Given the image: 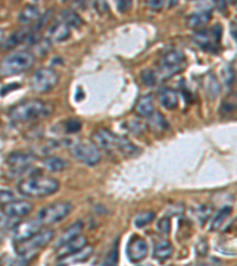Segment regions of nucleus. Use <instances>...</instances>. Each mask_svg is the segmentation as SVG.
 I'll return each mask as SVG.
<instances>
[{
    "instance_id": "29",
    "label": "nucleus",
    "mask_w": 237,
    "mask_h": 266,
    "mask_svg": "<svg viewBox=\"0 0 237 266\" xmlns=\"http://www.w3.org/2000/svg\"><path fill=\"white\" fill-rule=\"evenodd\" d=\"M148 121H150V125L154 130H165V129L167 128V121H166L164 116L158 111H154L152 116L148 117Z\"/></svg>"
},
{
    "instance_id": "18",
    "label": "nucleus",
    "mask_w": 237,
    "mask_h": 266,
    "mask_svg": "<svg viewBox=\"0 0 237 266\" xmlns=\"http://www.w3.org/2000/svg\"><path fill=\"white\" fill-rule=\"evenodd\" d=\"M212 18V13L210 10H203V11L192 13L191 16L188 17V26L191 29H198L208 24Z\"/></svg>"
},
{
    "instance_id": "19",
    "label": "nucleus",
    "mask_w": 237,
    "mask_h": 266,
    "mask_svg": "<svg viewBox=\"0 0 237 266\" xmlns=\"http://www.w3.org/2000/svg\"><path fill=\"white\" fill-rule=\"evenodd\" d=\"M30 31H31V29H29V27H23V29L17 30V31L13 32L9 38H6L4 46L3 47H4L5 50L15 49V47L19 45V44L25 42L26 38H28Z\"/></svg>"
},
{
    "instance_id": "16",
    "label": "nucleus",
    "mask_w": 237,
    "mask_h": 266,
    "mask_svg": "<svg viewBox=\"0 0 237 266\" xmlns=\"http://www.w3.org/2000/svg\"><path fill=\"white\" fill-rule=\"evenodd\" d=\"M87 246V238L83 235H79V237L74 238L73 240H70L69 243L64 244L63 246L57 248V258L62 259L68 255L76 253Z\"/></svg>"
},
{
    "instance_id": "12",
    "label": "nucleus",
    "mask_w": 237,
    "mask_h": 266,
    "mask_svg": "<svg viewBox=\"0 0 237 266\" xmlns=\"http://www.w3.org/2000/svg\"><path fill=\"white\" fill-rule=\"evenodd\" d=\"M40 225L37 220H26L16 225L13 228V240L17 244L29 240L33 235L40 232Z\"/></svg>"
},
{
    "instance_id": "30",
    "label": "nucleus",
    "mask_w": 237,
    "mask_h": 266,
    "mask_svg": "<svg viewBox=\"0 0 237 266\" xmlns=\"http://www.w3.org/2000/svg\"><path fill=\"white\" fill-rule=\"evenodd\" d=\"M118 264V240H116L109 251V253L107 254V257L104 258V260L101 266H117Z\"/></svg>"
},
{
    "instance_id": "39",
    "label": "nucleus",
    "mask_w": 237,
    "mask_h": 266,
    "mask_svg": "<svg viewBox=\"0 0 237 266\" xmlns=\"http://www.w3.org/2000/svg\"><path fill=\"white\" fill-rule=\"evenodd\" d=\"M223 76H224V82H225L226 87L230 88V85H231L233 82V78H235V73H233V69H231L230 66L225 68L224 71H223Z\"/></svg>"
},
{
    "instance_id": "3",
    "label": "nucleus",
    "mask_w": 237,
    "mask_h": 266,
    "mask_svg": "<svg viewBox=\"0 0 237 266\" xmlns=\"http://www.w3.org/2000/svg\"><path fill=\"white\" fill-rule=\"evenodd\" d=\"M35 62L36 57L31 51H16L0 60V77L16 76V75L25 73L31 69Z\"/></svg>"
},
{
    "instance_id": "14",
    "label": "nucleus",
    "mask_w": 237,
    "mask_h": 266,
    "mask_svg": "<svg viewBox=\"0 0 237 266\" xmlns=\"http://www.w3.org/2000/svg\"><path fill=\"white\" fill-rule=\"evenodd\" d=\"M3 213L9 218H23L32 212L33 206L31 203L25 200H15L12 203L2 206Z\"/></svg>"
},
{
    "instance_id": "11",
    "label": "nucleus",
    "mask_w": 237,
    "mask_h": 266,
    "mask_svg": "<svg viewBox=\"0 0 237 266\" xmlns=\"http://www.w3.org/2000/svg\"><path fill=\"white\" fill-rule=\"evenodd\" d=\"M118 141H120V136H116L108 129H99L93 135L94 145L106 152L117 151Z\"/></svg>"
},
{
    "instance_id": "37",
    "label": "nucleus",
    "mask_w": 237,
    "mask_h": 266,
    "mask_svg": "<svg viewBox=\"0 0 237 266\" xmlns=\"http://www.w3.org/2000/svg\"><path fill=\"white\" fill-rule=\"evenodd\" d=\"M33 254H19V257L15 259L10 266H29Z\"/></svg>"
},
{
    "instance_id": "5",
    "label": "nucleus",
    "mask_w": 237,
    "mask_h": 266,
    "mask_svg": "<svg viewBox=\"0 0 237 266\" xmlns=\"http://www.w3.org/2000/svg\"><path fill=\"white\" fill-rule=\"evenodd\" d=\"M222 27L216 25L208 30H198L194 35V42L202 50L208 52L217 53L221 50Z\"/></svg>"
},
{
    "instance_id": "4",
    "label": "nucleus",
    "mask_w": 237,
    "mask_h": 266,
    "mask_svg": "<svg viewBox=\"0 0 237 266\" xmlns=\"http://www.w3.org/2000/svg\"><path fill=\"white\" fill-rule=\"evenodd\" d=\"M73 211V205L68 201H58L43 207L37 214V221L40 226H49V225L60 223L64 218H67Z\"/></svg>"
},
{
    "instance_id": "43",
    "label": "nucleus",
    "mask_w": 237,
    "mask_h": 266,
    "mask_svg": "<svg viewBox=\"0 0 237 266\" xmlns=\"http://www.w3.org/2000/svg\"><path fill=\"white\" fill-rule=\"evenodd\" d=\"M230 32H231V36L233 37L237 40V20H233L231 23V25H230Z\"/></svg>"
},
{
    "instance_id": "31",
    "label": "nucleus",
    "mask_w": 237,
    "mask_h": 266,
    "mask_svg": "<svg viewBox=\"0 0 237 266\" xmlns=\"http://www.w3.org/2000/svg\"><path fill=\"white\" fill-rule=\"evenodd\" d=\"M154 219H155V214L153 212H145L139 214V216L135 218L134 225L138 228H142L147 226V225H150Z\"/></svg>"
},
{
    "instance_id": "25",
    "label": "nucleus",
    "mask_w": 237,
    "mask_h": 266,
    "mask_svg": "<svg viewBox=\"0 0 237 266\" xmlns=\"http://www.w3.org/2000/svg\"><path fill=\"white\" fill-rule=\"evenodd\" d=\"M43 165L45 166L46 169L50 172H62L68 167V162L62 158L58 156H47L43 160Z\"/></svg>"
},
{
    "instance_id": "1",
    "label": "nucleus",
    "mask_w": 237,
    "mask_h": 266,
    "mask_svg": "<svg viewBox=\"0 0 237 266\" xmlns=\"http://www.w3.org/2000/svg\"><path fill=\"white\" fill-rule=\"evenodd\" d=\"M60 189V182L50 176L36 174L22 180L18 190L29 197H45L55 194Z\"/></svg>"
},
{
    "instance_id": "20",
    "label": "nucleus",
    "mask_w": 237,
    "mask_h": 266,
    "mask_svg": "<svg viewBox=\"0 0 237 266\" xmlns=\"http://www.w3.org/2000/svg\"><path fill=\"white\" fill-rule=\"evenodd\" d=\"M40 17L39 9L36 5H25L19 13V23L22 25H29L33 22H37Z\"/></svg>"
},
{
    "instance_id": "10",
    "label": "nucleus",
    "mask_w": 237,
    "mask_h": 266,
    "mask_svg": "<svg viewBox=\"0 0 237 266\" xmlns=\"http://www.w3.org/2000/svg\"><path fill=\"white\" fill-rule=\"evenodd\" d=\"M36 161V156L30 154V153L16 152L6 159V165H8L10 173H12L13 176L20 175V174L26 173L31 168L33 163Z\"/></svg>"
},
{
    "instance_id": "28",
    "label": "nucleus",
    "mask_w": 237,
    "mask_h": 266,
    "mask_svg": "<svg viewBox=\"0 0 237 266\" xmlns=\"http://www.w3.org/2000/svg\"><path fill=\"white\" fill-rule=\"evenodd\" d=\"M62 22L69 27H77L82 24V19L76 12L71 11V10H66L62 13Z\"/></svg>"
},
{
    "instance_id": "8",
    "label": "nucleus",
    "mask_w": 237,
    "mask_h": 266,
    "mask_svg": "<svg viewBox=\"0 0 237 266\" xmlns=\"http://www.w3.org/2000/svg\"><path fill=\"white\" fill-rule=\"evenodd\" d=\"M55 237V232L52 230H44L39 233L33 235L29 240L23 241V243L17 244L16 251L18 254H33L37 253V251L42 250L50 243Z\"/></svg>"
},
{
    "instance_id": "6",
    "label": "nucleus",
    "mask_w": 237,
    "mask_h": 266,
    "mask_svg": "<svg viewBox=\"0 0 237 266\" xmlns=\"http://www.w3.org/2000/svg\"><path fill=\"white\" fill-rule=\"evenodd\" d=\"M185 66V56L181 51L171 50L167 51L161 57L159 63V71L162 78H170L174 74L181 73Z\"/></svg>"
},
{
    "instance_id": "38",
    "label": "nucleus",
    "mask_w": 237,
    "mask_h": 266,
    "mask_svg": "<svg viewBox=\"0 0 237 266\" xmlns=\"http://www.w3.org/2000/svg\"><path fill=\"white\" fill-rule=\"evenodd\" d=\"M210 214H211V209L204 205V206H201L197 210V219L201 221V224H204L205 221L208 220Z\"/></svg>"
},
{
    "instance_id": "17",
    "label": "nucleus",
    "mask_w": 237,
    "mask_h": 266,
    "mask_svg": "<svg viewBox=\"0 0 237 266\" xmlns=\"http://www.w3.org/2000/svg\"><path fill=\"white\" fill-rule=\"evenodd\" d=\"M91 253H93V247L86 246L81 251L76 252V253L70 254V255H68V257L60 259L57 266H70L73 264H77V262H83L89 259Z\"/></svg>"
},
{
    "instance_id": "24",
    "label": "nucleus",
    "mask_w": 237,
    "mask_h": 266,
    "mask_svg": "<svg viewBox=\"0 0 237 266\" xmlns=\"http://www.w3.org/2000/svg\"><path fill=\"white\" fill-rule=\"evenodd\" d=\"M137 112L142 117H150L152 114L154 112V105H153V100L150 95H146V96H142L140 100H139L137 104Z\"/></svg>"
},
{
    "instance_id": "44",
    "label": "nucleus",
    "mask_w": 237,
    "mask_h": 266,
    "mask_svg": "<svg viewBox=\"0 0 237 266\" xmlns=\"http://www.w3.org/2000/svg\"><path fill=\"white\" fill-rule=\"evenodd\" d=\"M5 32H4V30L2 29V27H0V49H2L3 46H4V43H5Z\"/></svg>"
},
{
    "instance_id": "2",
    "label": "nucleus",
    "mask_w": 237,
    "mask_h": 266,
    "mask_svg": "<svg viewBox=\"0 0 237 266\" xmlns=\"http://www.w3.org/2000/svg\"><path fill=\"white\" fill-rule=\"evenodd\" d=\"M52 108L46 102L40 100H28L16 104L9 111V116L15 122L35 121L47 117L51 114Z\"/></svg>"
},
{
    "instance_id": "23",
    "label": "nucleus",
    "mask_w": 237,
    "mask_h": 266,
    "mask_svg": "<svg viewBox=\"0 0 237 266\" xmlns=\"http://www.w3.org/2000/svg\"><path fill=\"white\" fill-rule=\"evenodd\" d=\"M160 103L168 110H174L178 107V95L172 89H164L160 93Z\"/></svg>"
},
{
    "instance_id": "40",
    "label": "nucleus",
    "mask_w": 237,
    "mask_h": 266,
    "mask_svg": "<svg viewBox=\"0 0 237 266\" xmlns=\"http://www.w3.org/2000/svg\"><path fill=\"white\" fill-rule=\"evenodd\" d=\"M116 6H117L118 11L125 13V12H127L128 10H130V8L132 6V3L131 2H126V0H123V2H118L117 4H116Z\"/></svg>"
},
{
    "instance_id": "35",
    "label": "nucleus",
    "mask_w": 237,
    "mask_h": 266,
    "mask_svg": "<svg viewBox=\"0 0 237 266\" xmlns=\"http://www.w3.org/2000/svg\"><path fill=\"white\" fill-rule=\"evenodd\" d=\"M64 127H66V131L68 134H75V132L81 130L82 124H81V122L77 120H69L66 122Z\"/></svg>"
},
{
    "instance_id": "26",
    "label": "nucleus",
    "mask_w": 237,
    "mask_h": 266,
    "mask_svg": "<svg viewBox=\"0 0 237 266\" xmlns=\"http://www.w3.org/2000/svg\"><path fill=\"white\" fill-rule=\"evenodd\" d=\"M231 211L232 209L230 206H225L221 209V211L216 214L215 218L212 219V224H211V228H210V231H217L218 228L222 227V225L224 224V221L228 219V217L231 214Z\"/></svg>"
},
{
    "instance_id": "41",
    "label": "nucleus",
    "mask_w": 237,
    "mask_h": 266,
    "mask_svg": "<svg viewBox=\"0 0 237 266\" xmlns=\"http://www.w3.org/2000/svg\"><path fill=\"white\" fill-rule=\"evenodd\" d=\"M165 5V3L162 2V0H152V2H148L147 3V6L148 8H151V9H153V10H160L162 9V6Z\"/></svg>"
},
{
    "instance_id": "21",
    "label": "nucleus",
    "mask_w": 237,
    "mask_h": 266,
    "mask_svg": "<svg viewBox=\"0 0 237 266\" xmlns=\"http://www.w3.org/2000/svg\"><path fill=\"white\" fill-rule=\"evenodd\" d=\"M82 230H83V224L81 223V221H77V223L71 225V226L68 227L67 230L64 231V233L60 237V239L56 244V248L63 246L64 244L69 243V241L73 240L74 238L79 237Z\"/></svg>"
},
{
    "instance_id": "46",
    "label": "nucleus",
    "mask_w": 237,
    "mask_h": 266,
    "mask_svg": "<svg viewBox=\"0 0 237 266\" xmlns=\"http://www.w3.org/2000/svg\"><path fill=\"white\" fill-rule=\"evenodd\" d=\"M139 266H153V265H151V264H145V265H139Z\"/></svg>"
},
{
    "instance_id": "27",
    "label": "nucleus",
    "mask_w": 237,
    "mask_h": 266,
    "mask_svg": "<svg viewBox=\"0 0 237 266\" xmlns=\"http://www.w3.org/2000/svg\"><path fill=\"white\" fill-rule=\"evenodd\" d=\"M117 151L124 154L125 156H128V158H132V156L138 155L139 149L135 147L131 141H128L127 139L120 138V141H118V148Z\"/></svg>"
},
{
    "instance_id": "36",
    "label": "nucleus",
    "mask_w": 237,
    "mask_h": 266,
    "mask_svg": "<svg viewBox=\"0 0 237 266\" xmlns=\"http://www.w3.org/2000/svg\"><path fill=\"white\" fill-rule=\"evenodd\" d=\"M157 227L161 234H168L171 232V220L168 218H162V219L158 221Z\"/></svg>"
},
{
    "instance_id": "49",
    "label": "nucleus",
    "mask_w": 237,
    "mask_h": 266,
    "mask_svg": "<svg viewBox=\"0 0 237 266\" xmlns=\"http://www.w3.org/2000/svg\"><path fill=\"white\" fill-rule=\"evenodd\" d=\"M171 266H172V265H171Z\"/></svg>"
},
{
    "instance_id": "22",
    "label": "nucleus",
    "mask_w": 237,
    "mask_h": 266,
    "mask_svg": "<svg viewBox=\"0 0 237 266\" xmlns=\"http://www.w3.org/2000/svg\"><path fill=\"white\" fill-rule=\"evenodd\" d=\"M173 253V246L168 240H161L158 244H155L153 257L159 261H164L168 259Z\"/></svg>"
},
{
    "instance_id": "45",
    "label": "nucleus",
    "mask_w": 237,
    "mask_h": 266,
    "mask_svg": "<svg viewBox=\"0 0 237 266\" xmlns=\"http://www.w3.org/2000/svg\"><path fill=\"white\" fill-rule=\"evenodd\" d=\"M2 240H3V232L0 230V243H2Z\"/></svg>"
},
{
    "instance_id": "47",
    "label": "nucleus",
    "mask_w": 237,
    "mask_h": 266,
    "mask_svg": "<svg viewBox=\"0 0 237 266\" xmlns=\"http://www.w3.org/2000/svg\"><path fill=\"white\" fill-rule=\"evenodd\" d=\"M203 266H216V265H203Z\"/></svg>"
},
{
    "instance_id": "34",
    "label": "nucleus",
    "mask_w": 237,
    "mask_h": 266,
    "mask_svg": "<svg viewBox=\"0 0 237 266\" xmlns=\"http://www.w3.org/2000/svg\"><path fill=\"white\" fill-rule=\"evenodd\" d=\"M15 200L17 199L15 196V193L11 189L0 188V206H4V205H8Z\"/></svg>"
},
{
    "instance_id": "48",
    "label": "nucleus",
    "mask_w": 237,
    "mask_h": 266,
    "mask_svg": "<svg viewBox=\"0 0 237 266\" xmlns=\"http://www.w3.org/2000/svg\"><path fill=\"white\" fill-rule=\"evenodd\" d=\"M235 76H236V80H237V73H236V75H235Z\"/></svg>"
},
{
    "instance_id": "7",
    "label": "nucleus",
    "mask_w": 237,
    "mask_h": 266,
    "mask_svg": "<svg viewBox=\"0 0 237 266\" xmlns=\"http://www.w3.org/2000/svg\"><path fill=\"white\" fill-rule=\"evenodd\" d=\"M60 81L57 71L52 68H42L37 70L31 81V87L36 93L45 94L51 91Z\"/></svg>"
},
{
    "instance_id": "33",
    "label": "nucleus",
    "mask_w": 237,
    "mask_h": 266,
    "mask_svg": "<svg viewBox=\"0 0 237 266\" xmlns=\"http://www.w3.org/2000/svg\"><path fill=\"white\" fill-rule=\"evenodd\" d=\"M140 77H141L142 83H144L145 85H147V87H152V85H154L155 83H157V80H158L157 74L151 69L142 71Z\"/></svg>"
},
{
    "instance_id": "9",
    "label": "nucleus",
    "mask_w": 237,
    "mask_h": 266,
    "mask_svg": "<svg viewBox=\"0 0 237 266\" xmlns=\"http://www.w3.org/2000/svg\"><path fill=\"white\" fill-rule=\"evenodd\" d=\"M71 153L75 158L87 166H96L101 161V153L94 143L76 142L71 145Z\"/></svg>"
},
{
    "instance_id": "42",
    "label": "nucleus",
    "mask_w": 237,
    "mask_h": 266,
    "mask_svg": "<svg viewBox=\"0 0 237 266\" xmlns=\"http://www.w3.org/2000/svg\"><path fill=\"white\" fill-rule=\"evenodd\" d=\"M237 105H235L233 103H231V102H224V103L222 104V111L224 112H231L236 109Z\"/></svg>"
},
{
    "instance_id": "13",
    "label": "nucleus",
    "mask_w": 237,
    "mask_h": 266,
    "mask_svg": "<svg viewBox=\"0 0 237 266\" xmlns=\"http://www.w3.org/2000/svg\"><path fill=\"white\" fill-rule=\"evenodd\" d=\"M148 253L147 241L139 235H133L127 244V255L132 262H140Z\"/></svg>"
},
{
    "instance_id": "15",
    "label": "nucleus",
    "mask_w": 237,
    "mask_h": 266,
    "mask_svg": "<svg viewBox=\"0 0 237 266\" xmlns=\"http://www.w3.org/2000/svg\"><path fill=\"white\" fill-rule=\"evenodd\" d=\"M71 35L70 27L64 24L62 20L53 23L47 30V40L50 43H61L69 38Z\"/></svg>"
},
{
    "instance_id": "32",
    "label": "nucleus",
    "mask_w": 237,
    "mask_h": 266,
    "mask_svg": "<svg viewBox=\"0 0 237 266\" xmlns=\"http://www.w3.org/2000/svg\"><path fill=\"white\" fill-rule=\"evenodd\" d=\"M206 93H208V95L211 98H213L215 100L216 96H217L218 93H219V84L217 80H216L215 76H210L208 78V81H206Z\"/></svg>"
}]
</instances>
